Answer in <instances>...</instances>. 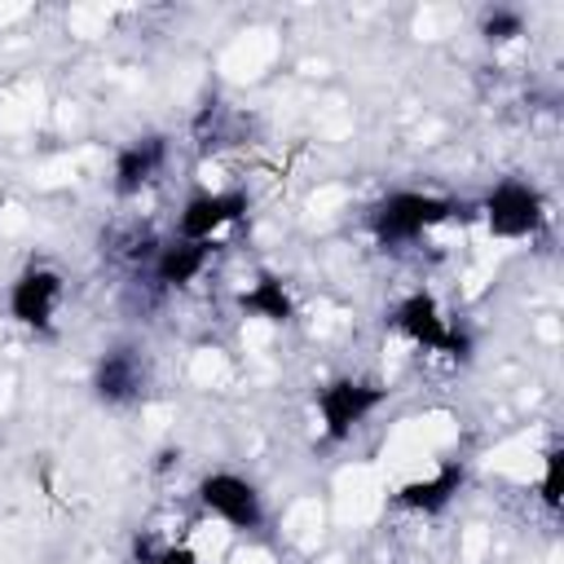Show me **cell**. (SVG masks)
Listing matches in <instances>:
<instances>
[{"mask_svg": "<svg viewBox=\"0 0 564 564\" xmlns=\"http://www.w3.org/2000/svg\"><path fill=\"white\" fill-rule=\"evenodd\" d=\"M454 216H463V207L454 198L423 194V189H397V194H388L370 207V234L383 247H401V242H414V238H423L427 229H436Z\"/></svg>", "mask_w": 564, "mask_h": 564, "instance_id": "obj_1", "label": "cell"}, {"mask_svg": "<svg viewBox=\"0 0 564 564\" xmlns=\"http://www.w3.org/2000/svg\"><path fill=\"white\" fill-rule=\"evenodd\" d=\"M388 388H379L375 379H352V375H339L330 383L317 388V414H322V432L326 441H348L357 423H366L379 405H383Z\"/></svg>", "mask_w": 564, "mask_h": 564, "instance_id": "obj_2", "label": "cell"}, {"mask_svg": "<svg viewBox=\"0 0 564 564\" xmlns=\"http://www.w3.org/2000/svg\"><path fill=\"white\" fill-rule=\"evenodd\" d=\"M194 494H198L203 511H212L216 520H225V524L238 529V533H256V529L264 524L260 489H256L247 476H238V471H207Z\"/></svg>", "mask_w": 564, "mask_h": 564, "instance_id": "obj_3", "label": "cell"}, {"mask_svg": "<svg viewBox=\"0 0 564 564\" xmlns=\"http://www.w3.org/2000/svg\"><path fill=\"white\" fill-rule=\"evenodd\" d=\"M480 212H485L489 234H498V238H529L546 220V203L529 181H498L480 198Z\"/></svg>", "mask_w": 564, "mask_h": 564, "instance_id": "obj_4", "label": "cell"}, {"mask_svg": "<svg viewBox=\"0 0 564 564\" xmlns=\"http://www.w3.org/2000/svg\"><path fill=\"white\" fill-rule=\"evenodd\" d=\"M251 212V198L242 189H198L185 198L181 216H176V238L185 242H212L225 225L242 220Z\"/></svg>", "mask_w": 564, "mask_h": 564, "instance_id": "obj_5", "label": "cell"}, {"mask_svg": "<svg viewBox=\"0 0 564 564\" xmlns=\"http://www.w3.org/2000/svg\"><path fill=\"white\" fill-rule=\"evenodd\" d=\"M57 300H62V273L44 269V264H31L9 286V317L18 326L44 330L53 322V313H57Z\"/></svg>", "mask_w": 564, "mask_h": 564, "instance_id": "obj_6", "label": "cell"}, {"mask_svg": "<svg viewBox=\"0 0 564 564\" xmlns=\"http://www.w3.org/2000/svg\"><path fill=\"white\" fill-rule=\"evenodd\" d=\"M467 485V467L463 463H441L432 476H419V480H405L401 489H397V507H405V511H419V516H441L454 498H458V489Z\"/></svg>", "mask_w": 564, "mask_h": 564, "instance_id": "obj_7", "label": "cell"}, {"mask_svg": "<svg viewBox=\"0 0 564 564\" xmlns=\"http://www.w3.org/2000/svg\"><path fill=\"white\" fill-rule=\"evenodd\" d=\"M163 159H167V141L159 132L119 145V154H115V194H123V198L128 194H141L159 176Z\"/></svg>", "mask_w": 564, "mask_h": 564, "instance_id": "obj_8", "label": "cell"}, {"mask_svg": "<svg viewBox=\"0 0 564 564\" xmlns=\"http://www.w3.org/2000/svg\"><path fill=\"white\" fill-rule=\"evenodd\" d=\"M392 326L410 339V344H419V348H432V352H441V344H445V330H449V322L441 317V304L427 295V291H410L397 308H392Z\"/></svg>", "mask_w": 564, "mask_h": 564, "instance_id": "obj_9", "label": "cell"}, {"mask_svg": "<svg viewBox=\"0 0 564 564\" xmlns=\"http://www.w3.org/2000/svg\"><path fill=\"white\" fill-rule=\"evenodd\" d=\"M93 392L106 405H123L141 392V366L132 348H110L97 366H93Z\"/></svg>", "mask_w": 564, "mask_h": 564, "instance_id": "obj_10", "label": "cell"}, {"mask_svg": "<svg viewBox=\"0 0 564 564\" xmlns=\"http://www.w3.org/2000/svg\"><path fill=\"white\" fill-rule=\"evenodd\" d=\"M212 260V242H185V238H172L167 247H159L154 256V282L159 286H189Z\"/></svg>", "mask_w": 564, "mask_h": 564, "instance_id": "obj_11", "label": "cell"}, {"mask_svg": "<svg viewBox=\"0 0 564 564\" xmlns=\"http://www.w3.org/2000/svg\"><path fill=\"white\" fill-rule=\"evenodd\" d=\"M238 308L247 317H260V322H273V326H286L295 317V300L282 286V278H273V273H256V282L238 295Z\"/></svg>", "mask_w": 564, "mask_h": 564, "instance_id": "obj_12", "label": "cell"}, {"mask_svg": "<svg viewBox=\"0 0 564 564\" xmlns=\"http://www.w3.org/2000/svg\"><path fill=\"white\" fill-rule=\"evenodd\" d=\"M480 35L489 44H507L516 35H524V13L520 9H507V4H494L480 13Z\"/></svg>", "mask_w": 564, "mask_h": 564, "instance_id": "obj_13", "label": "cell"}, {"mask_svg": "<svg viewBox=\"0 0 564 564\" xmlns=\"http://www.w3.org/2000/svg\"><path fill=\"white\" fill-rule=\"evenodd\" d=\"M538 489H542V502L555 511L560 507V449H546V458H542V480H538Z\"/></svg>", "mask_w": 564, "mask_h": 564, "instance_id": "obj_14", "label": "cell"}, {"mask_svg": "<svg viewBox=\"0 0 564 564\" xmlns=\"http://www.w3.org/2000/svg\"><path fill=\"white\" fill-rule=\"evenodd\" d=\"M137 564H198V555L189 546H163V551H145L137 542Z\"/></svg>", "mask_w": 564, "mask_h": 564, "instance_id": "obj_15", "label": "cell"}]
</instances>
